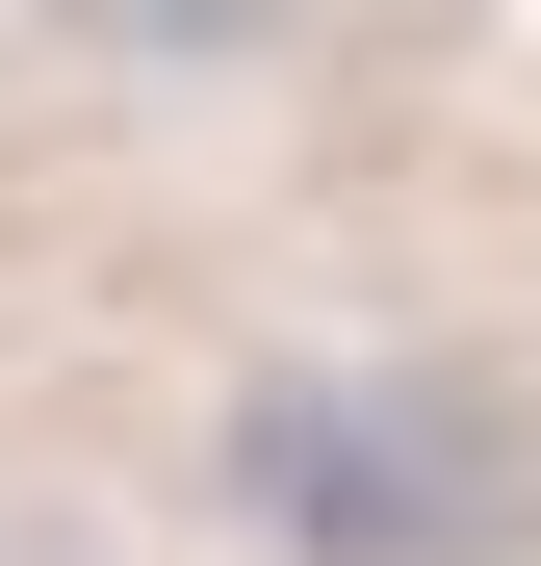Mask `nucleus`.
<instances>
[{
  "instance_id": "f257e3e1",
  "label": "nucleus",
  "mask_w": 541,
  "mask_h": 566,
  "mask_svg": "<svg viewBox=\"0 0 541 566\" xmlns=\"http://www.w3.org/2000/svg\"><path fill=\"white\" fill-rule=\"evenodd\" d=\"M232 515L284 566H516L541 463L465 360H284V387H232Z\"/></svg>"
},
{
  "instance_id": "f03ea898",
  "label": "nucleus",
  "mask_w": 541,
  "mask_h": 566,
  "mask_svg": "<svg viewBox=\"0 0 541 566\" xmlns=\"http://www.w3.org/2000/svg\"><path fill=\"white\" fill-rule=\"evenodd\" d=\"M77 52H129V77H232V52H284L310 0H52Z\"/></svg>"
}]
</instances>
